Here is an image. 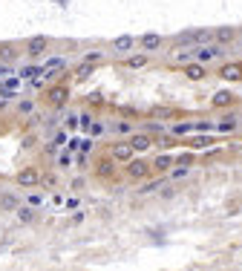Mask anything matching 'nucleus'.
I'll return each instance as SVG.
<instances>
[{"instance_id":"obj_1","label":"nucleus","mask_w":242,"mask_h":271,"mask_svg":"<svg viewBox=\"0 0 242 271\" xmlns=\"http://www.w3.org/2000/svg\"><path fill=\"white\" fill-rule=\"evenodd\" d=\"M15 185L18 188H38L41 185V171L38 167H20L15 173Z\"/></svg>"},{"instance_id":"obj_2","label":"nucleus","mask_w":242,"mask_h":271,"mask_svg":"<svg viewBox=\"0 0 242 271\" xmlns=\"http://www.w3.org/2000/svg\"><path fill=\"white\" fill-rule=\"evenodd\" d=\"M46 101H49L55 110L66 107V101H70V87H66V84H55V87H49V90H46Z\"/></svg>"},{"instance_id":"obj_3","label":"nucleus","mask_w":242,"mask_h":271,"mask_svg":"<svg viewBox=\"0 0 242 271\" xmlns=\"http://www.w3.org/2000/svg\"><path fill=\"white\" fill-rule=\"evenodd\" d=\"M20 46L18 44H9V41H6V44H0V63H18L20 61Z\"/></svg>"},{"instance_id":"obj_4","label":"nucleus","mask_w":242,"mask_h":271,"mask_svg":"<svg viewBox=\"0 0 242 271\" xmlns=\"http://www.w3.org/2000/svg\"><path fill=\"white\" fill-rule=\"evenodd\" d=\"M23 46H26V55H29V58H41V55L46 52V46H49V38H44V35L29 38Z\"/></svg>"},{"instance_id":"obj_5","label":"nucleus","mask_w":242,"mask_h":271,"mask_svg":"<svg viewBox=\"0 0 242 271\" xmlns=\"http://www.w3.org/2000/svg\"><path fill=\"white\" fill-rule=\"evenodd\" d=\"M110 156H113V162H130L133 159V147H130V142H118V145H113Z\"/></svg>"},{"instance_id":"obj_6","label":"nucleus","mask_w":242,"mask_h":271,"mask_svg":"<svg viewBox=\"0 0 242 271\" xmlns=\"http://www.w3.org/2000/svg\"><path fill=\"white\" fill-rule=\"evenodd\" d=\"M127 173H130V179H144L150 173V164L142 162V159H130L127 162Z\"/></svg>"},{"instance_id":"obj_7","label":"nucleus","mask_w":242,"mask_h":271,"mask_svg":"<svg viewBox=\"0 0 242 271\" xmlns=\"http://www.w3.org/2000/svg\"><path fill=\"white\" fill-rule=\"evenodd\" d=\"M130 147H133V153H144V150H150V147H153L150 133H135V136H130Z\"/></svg>"},{"instance_id":"obj_8","label":"nucleus","mask_w":242,"mask_h":271,"mask_svg":"<svg viewBox=\"0 0 242 271\" xmlns=\"http://www.w3.org/2000/svg\"><path fill=\"white\" fill-rule=\"evenodd\" d=\"M225 81H239L242 78V61H231V63H222V70H219Z\"/></svg>"},{"instance_id":"obj_9","label":"nucleus","mask_w":242,"mask_h":271,"mask_svg":"<svg viewBox=\"0 0 242 271\" xmlns=\"http://www.w3.org/2000/svg\"><path fill=\"white\" fill-rule=\"evenodd\" d=\"M133 46H135L133 35H118L116 41H113V49H116V52H133Z\"/></svg>"},{"instance_id":"obj_10","label":"nucleus","mask_w":242,"mask_h":271,"mask_svg":"<svg viewBox=\"0 0 242 271\" xmlns=\"http://www.w3.org/2000/svg\"><path fill=\"white\" fill-rule=\"evenodd\" d=\"M173 164H176V159H173V156H167V153H164V156H156V159H153V164H150V167H153V171H159V173H164V171H170Z\"/></svg>"},{"instance_id":"obj_11","label":"nucleus","mask_w":242,"mask_h":271,"mask_svg":"<svg viewBox=\"0 0 242 271\" xmlns=\"http://www.w3.org/2000/svg\"><path fill=\"white\" fill-rule=\"evenodd\" d=\"M20 205L18 193H12V190H6V193H0V208L3 211H15Z\"/></svg>"},{"instance_id":"obj_12","label":"nucleus","mask_w":242,"mask_h":271,"mask_svg":"<svg viewBox=\"0 0 242 271\" xmlns=\"http://www.w3.org/2000/svg\"><path fill=\"white\" fill-rule=\"evenodd\" d=\"M211 104H214L216 110H222V107H231V104H233V95H231V92H228V90H219V92H216V95H214V98H211Z\"/></svg>"},{"instance_id":"obj_13","label":"nucleus","mask_w":242,"mask_h":271,"mask_svg":"<svg viewBox=\"0 0 242 271\" xmlns=\"http://www.w3.org/2000/svg\"><path fill=\"white\" fill-rule=\"evenodd\" d=\"M15 214H18L20 222H35L38 208H32V205H18V208H15Z\"/></svg>"},{"instance_id":"obj_14","label":"nucleus","mask_w":242,"mask_h":271,"mask_svg":"<svg viewBox=\"0 0 242 271\" xmlns=\"http://www.w3.org/2000/svg\"><path fill=\"white\" fill-rule=\"evenodd\" d=\"M185 75H188L190 81H202V78H205V66H202V63H188V66H185Z\"/></svg>"},{"instance_id":"obj_15","label":"nucleus","mask_w":242,"mask_h":271,"mask_svg":"<svg viewBox=\"0 0 242 271\" xmlns=\"http://www.w3.org/2000/svg\"><path fill=\"white\" fill-rule=\"evenodd\" d=\"M216 55H222L219 46H202V49H196V61H211Z\"/></svg>"},{"instance_id":"obj_16","label":"nucleus","mask_w":242,"mask_h":271,"mask_svg":"<svg viewBox=\"0 0 242 271\" xmlns=\"http://www.w3.org/2000/svg\"><path fill=\"white\" fill-rule=\"evenodd\" d=\"M142 46L147 49V52H153V49H159L161 46V38L153 35V32H147V35H142Z\"/></svg>"},{"instance_id":"obj_17","label":"nucleus","mask_w":242,"mask_h":271,"mask_svg":"<svg viewBox=\"0 0 242 271\" xmlns=\"http://www.w3.org/2000/svg\"><path fill=\"white\" fill-rule=\"evenodd\" d=\"M214 38H216V41H219V44H231L233 38H236V32L225 26V29H219V32H214Z\"/></svg>"},{"instance_id":"obj_18","label":"nucleus","mask_w":242,"mask_h":271,"mask_svg":"<svg viewBox=\"0 0 242 271\" xmlns=\"http://www.w3.org/2000/svg\"><path fill=\"white\" fill-rule=\"evenodd\" d=\"M113 171H116V167H113V156H104V159H101L98 162V176H113Z\"/></svg>"},{"instance_id":"obj_19","label":"nucleus","mask_w":242,"mask_h":271,"mask_svg":"<svg viewBox=\"0 0 242 271\" xmlns=\"http://www.w3.org/2000/svg\"><path fill=\"white\" fill-rule=\"evenodd\" d=\"M147 61H150L147 55H133V58H127V66L130 70H142V66H147Z\"/></svg>"},{"instance_id":"obj_20","label":"nucleus","mask_w":242,"mask_h":271,"mask_svg":"<svg viewBox=\"0 0 242 271\" xmlns=\"http://www.w3.org/2000/svg\"><path fill=\"white\" fill-rule=\"evenodd\" d=\"M32 110H35V101H32V98L18 101V113H20V116H26V113H32Z\"/></svg>"},{"instance_id":"obj_21","label":"nucleus","mask_w":242,"mask_h":271,"mask_svg":"<svg viewBox=\"0 0 242 271\" xmlns=\"http://www.w3.org/2000/svg\"><path fill=\"white\" fill-rule=\"evenodd\" d=\"M188 44H193V35H190V32H182V35L173 38V46H188Z\"/></svg>"},{"instance_id":"obj_22","label":"nucleus","mask_w":242,"mask_h":271,"mask_svg":"<svg viewBox=\"0 0 242 271\" xmlns=\"http://www.w3.org/2000/svg\"><path fill=\"white\" fill-rule=\"evenodd\" d=\"M35 75H44V70L41 66H23L20 70V78H35Z\"/></svg>"},{"instance_id":"obj_23","label":"nucleus","mask_w":242,"mask_h":271,"mask_svg":"<svg viewBox=\"0 0 242 271\" xmlns=\"http://www.w3.org/2000/svg\"><path fill=\"white\" fill-rule=\"evenodd\" d=\"M190 35H193V44H208V41H211V32H190Z\"/></svg>"},{"instance_id":"obj_24","label":"nucleus","mask_w":242,"mask_h":271,"mask_svg":"<svg viewBox=\"0 0 242 271\" xmlns=\"http://www.w3.org/2000/svg\"><path fill=\"white\" fill-rule=\"evenodd\" d=\"M90 124H92V116H90V113H81V116H78V127L90 130Z\"/></svg>"},{"instance_id":"obj_25","label":"nucleus","mask_w":242,"mask_h":271,"mask_svg":"<svg viewBox=\"0 0 242 271\" xmlns=\"http://www.w3.org/2000/svg\"><path fill=\"white\" fill-rule=\"evenodd\" d=\"M26 202L32 205V208H41V205H44V196H41V193H29Z\"/></svg>"},{"instance_id":"obj_26","label":"nucleus","mask_w":242,"mask_h":271,"mask_svg":"<svg viewBox=\"0 0 242 271\" xmlns=\"http://www.w3.org/2000/svg\"><path fill=\"white\" fill-rule=\"evenodd\" d=\"M90 73H92V63H81L78 70H75V75H78V78H87Z\"/></svg>"},{"instance_id":"obj_27","label":"nucleus","mask_w":242,"mask_h":271,"mask_svg":"<svg viewBox=\"0 0 242 271\" xmlns=\"http://www.w3.org/2000/svg\"><path fill=\"white\" fill-rule=\"evenodd\" d=\"M236 127V118H225V121H219V130L222 133H228V130H233Z\"/></svg>"},{"instance_id":"obj_28","label":"nucleus","mask_w":242,"mask_h":271,"mask_svg":"<svg viewBox=\"0 0 242 271\" xmlns=\"http://www.w3.org/2000/svg\"><path fill=\"white\" fill-rule=\"evenodd\" d=\"M46 66H49V70H63V66H66V61H63V58H52Z\"/></svg>"},{"instance_id":"obj_29","label":"nucleus","mask_w":242,"mask_h":271,"mask_svg":"<svg viewBox=\"0 0 242 271\" xmlns=\"http://www.w3.org/2000/svg\"><path fill=\"white\" fill-rule=\"evenodd\" d=\"M101 61V52H87L84 55V63H98Z\"/></svg>"},{"instance_id":"obj_30","label":"nucleus","mask_w":242,"mask_h":271,"mask_svg":"<svg viewBox=\"0 0 242 271\" xmlns=\"http://www.w3.org/2000/svg\"><path fill=\"white\" fill-rule=\"evenodd\" d=\"M116 130H118V133H130V130H133V121H118Z\"/></svg>"},{"instance_id":"obj_31","label":"nucleus","mask_w":242,"mask_h":271,"mask_svg":"<svg viewBox=\"0 0 242 271\" xmlns=\"http://www.w3.org/2000/svg\"><path fill=\"white\" fill-rule=\"evenodd\" d=\"M78 150H81V153H90V150H92V142H90V139H81Z\"/></svg>"},{"instance_id":"obj_32","label":"nucleus","mask_w":242,"mask_h":271,"mask_svg":"<svg viewBox=\"0 0 242 271\" xmlns=\"http://www.w3.org/2000/svg\"><path fill=\"white\" fill-rule=\"evenodd\" d=\"M90 130H92V136H98V133H104V124H101V121H92Z\"/></svg>"},{"instance_id":"obj_33","label":"nucleus","mask_w":242,"mask_h":271,"mask_svg":"<svg viewBox=\"0 0 242 271\" xmlns=\"http://www.w3.org/2000/svg\"><path fill=\"white\" fill-rule=\"evenodd\" d=\"M185 173H188V167H185V164H179V167H176V171H173V179H182V176H185Z\"/></svg>"},{"instance_id":"obj_34","label":"nucleus","mask_w":242,"mask_h":271,"mask_svg":"<svg viewBox=\"0 0 242 271\" xmlns=\"http://www.w3.org/2000/svg\"><path fill=\"white\" fill-rule=\"evenodd\" d=\"M153 116H173V110H164V107H159V110H153Z\"/></svg>"},{"instance_id":"obj_35","label":"nucleus","mask_w":242,"mask_h":271,"mask_svg":"<svg viewBox=\"0 0 242 271\" xmlns=\"http://www.w3.org/2000/svg\"><path fill=\"white\" fill-rule=\"evenodd\" d=\"M66 127H70V130H75V127H78V116H70V118H66Z\"/></svg>"},{"instance_id":"obj_36","label":"nucleus","mask_w":242,"mask_h":271,"mask_svg":"<svg viewBox=\"0 0 242 271\" xmlns=\"http://www.w3.org/2000/svg\"><path fill=\"white\" fill-rule=\"evenodd\" d=\"M58 162H61V164H63V167H66V164H70V162H72V156H70V153H61V156H58Z\"/></svg>"},{"instance_id":"obj_37","label":"nucleus","mask_w":242,"mask_h":271,"mask_svg":"<svg viewBox=\"0 0 242 271\" xmlns=\"http://www.w3.org/2000/svg\"><path fill=\"white\" fill-rule=\"evenodd\" d=\"M81 188H84V179H81V176L78 179H72V190H81Z\"/></svg>"},{"instance_id":"obj_38","label":"nucleus","mask_w":242,"mask_h":271,"mask_svg":"<svg viewBox=\"0 0 242 271\" xmlns=\"http://www.w3.org/2000/svg\"><path fill=\"white\" fill-rule=\"evenodd\" d=\"M52 145H66V136L58 133V136H55V142H52Z\"/></svg>"},{"instance_id":"obj_39","label":"nucleus","mask_w":242,"mask_h":271,"mask_svg":"<svg viewBox=\"0 0 242 271\" xmlns=\"http://www.w3.org/2000/svg\"><path fill=\"white\" fill-rule=\"evenodd\" d=\"M176 162H179V164H190V162H193V156H179Z\"/></svg>"},{"instance_id":"obj_40","label":"nucleus","mask_w":242,"mask_h":271,"mask_svg":"<svg viewBox=\"0 0 242 271\" xmlns=\"http://www.w3.org/2000/svg\"><path fill=\"white\" fill-rule=\"evenodd\" d=\"M9 73V63H0V75H6Z\"/></svg>"}]
</instances>
